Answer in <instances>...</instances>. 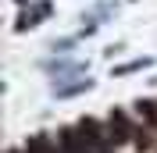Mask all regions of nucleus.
<instances>
[{
    "mask_svg": "<svg viewBox=\"0 0 157 153\" xmlns=\"http://www.w3.org/2000/svg\"><path fill=\"white\" fill-rule=\"evenodd\" d=\"M136 110H139V118H143L150 128H157V100H139Z\"/></svg>",
    "mask_w": 157,
    "mask_h": 153,
    "instance_id": "obj_1",
    "label": "nucleus"
}]
</instances>
